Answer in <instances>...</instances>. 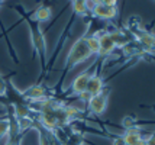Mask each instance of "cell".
Returning <instances> with one entry per match:
<instances>
[{"label": "cell", "mask_w": 155, "mask_h": 145, "mask_svg": "<svg viewBox=\"0 0 155 145\" xmlns=\"http://www.w3.org/2000/svg\"><path fill=\"white\" fill-rule=\"evenodd\" d=\"M91 57V52L87 48V42H86V36H81L80 39H77L73 45V48L70 49L65 60V68L71 70L74 68L77 64H81L86 60H88Z\"/></svg>", "instance_id": "obj_1"}, {"label": "cell", "mask_w": 155, "mask_h": 145, "mask_svg": "<svg viewBox=\"0 0 155 145\" xmlns=\"http://www.w3.org/2000/svg\"><path fill=\"white\" fill-rule=\"evenodd\" d=\"M107 97H109V90L107 89H104L100 94H97V96H91L90 102L87 103L90 113H93L96 116L103 115L104 110H106V107H107Z\"/></svg>", "instance_id": "obj_2"}, {"label": "cell", "mask_w": 155, "mask_h": 145, "mask_svg": "<svg viewBox=\"0 0 155 145\" xmlns=\"http://www.w3.org/2000/svg\"><path fill=\"white\" fill-rule=\"evenodd\" d=\"M91 15L97 18V19H101V21H112L115 19L116 15H117V7L116 6H106V5H96L91 10Z\"/></svg>", "instance_id": "obj_3"}, {"label": "cell", "mask_w": 155, "mask_h": 145, "mask_svg": "<svg viewBox=\"0 0 155 145\" xmlns=\"http://www.w3.org/2000/svg\"><path fill=\"white\" fill-rule=\"evenodd\" d=\"M100 32L101 34H96V36L99 38V42H100V54L99 55H110L116 48L115 42L107 31H100Z\"/></svg>", "instance_id": "obj_4"}, {"label": "cell", "mask_w": 155, "mask_h": 145, "mask_svg": "<svg viewBox=\"0 0 155 145\" xmlns=\"http://www.w3.org/2000/svg\"><path fill=\"white\" fill-rule=\"evenodd\" d=\"M90 77H91L90 71H84V73L78 74L74 78L73 84H71V91L74 94H77V96H80L81 93H84L87 90V83H88V80H90Z\"/></svg>", "instance_id": "obj_5"}, {"label": "cell", "mask_w": 155, "mask_h": 145, "mask_svg": "<svg viewBox=\"0 0 155 145\" xmlns=\"http://www.w3.org/2000/svg\"><path fill=\"white\" fill-rule=\"evenodd\" d=\"M122 138L126 142V145H139L143 141V135H142V131L136 125L134 128L125 129V133L122 135Z\"/></svg>", "instance_id": "obj_6"}, {"label": "cell", "mask_w": 155, "mask_h": 145, "mask_svg": "<svg viewBox=\"0 0 155 145\" xmlns=\"http://www.w3.org/2000/svg\"><path fill=\"white\" fill-rule=\"evenodd\" d=\"M104 90V83H103V80H101V77L99 74H91L90 77V80H88L87 83V93H90L91 96H97V94H100L101 91Z\"/></svg>", "instance_id": "obj_7"}, {"label": "cell", "mask_w": 155, "mask_h": 145, "mask_svg": "<svg viewBox=\"0 0 155 145\" xmlns=\"http://www.w3.org/2000/svg\"><path fill=\"white\" fill-rule=\"evenodd\" d=\"M32 42H34L35 49L41 54V57L45 55L47 52V47H45V38L38 28H32Z\"/></svg>", "instance_id": "obj_8"}, {"label": "cell", "mask_w": 155, "mask_h": 145, "mask_svg": "<svg viewBox=\"0 0 155 145\" xmlns=\"http://www.w3.org/2000/svg\"><path fill=\"white\" fill-rule=\"evenodd\" d=\"M45 94H47V90L42 86H32L25 91V99H29V100H34V102H39L42 99H45Z\"/></svg>", "instance_id": "obj_9"}, {"label": "cell", "mask_w": 155, "mask_h": 145, "mask_svg": "<svg viewBox=\"0 0 155 145\" xmlns=\"http://www.w3.org/2000/svg\"><path fill=\"white\" fill-rule=\"evenodd\" d=\"M136 38L143 48L147 49H154L155 48V35L149 34V32H143V31H135Z\"/></svg>", "instance_id": "obj_10"}, {"label": "cell", "mask_w": 155, "mask_h": 145, "mask_svg": "<svg viewBox=\"0 0 155 145\" xmlns=\"http://www.w3.org/2000/svg\"><path fill=\"white\" fill-rule=\"evenodd\" d=\"M109 34H110V36H112V39H113L116 47H126L129 44V39H128V36H126V34L119 31V29H115V31H112Z\"/></svg>", "instance_id": "obj_11"}, {"label": "cell", "mask_w": 155, "mask_h": 145, "mask_svg": "<svg viewBox=\"0 0 155 145\" xmlns=\"http://www.w3.org/2000/svg\"><path fill=\"white\" fill-rule=\"evenodd\" d=\"M86 42H87V48L91 52V55H99L100 54V42H99V38L96 35L86 36Z\"/></svg>", "instance_id": "obj_12"}, {"label": "cell", "mask_w": 155, "mask_h": 145, "mask_svg": "<svg viewBox=\"0 0 155 145\" xmlns=\"http://www.w3.org/2000/svg\"><path fill=\"white\" fill-rule=\"evenodd\" d=\"M51 16H52V10L48 6H39L35 12V19L38 22H47L51 19Z\"/></svg>", "instance_id": "obj_13"}, {"label": "cell", "mask_w": 155, "mask_h": 145, "mask_svg": "<svg viewBox=\"0 0 155 145\" xmlns=\"http://www.w3.org/2000/svg\"><path fill=\"white\" fill-rule=\"evenodd\" d=\"M73 9H74L75 15H86L88 12L87 6H86V0H73Z\"/></svg>", "instance_id": "obj_14"}, {"label": "cell", "mask_w": 155, "mask_h": 145, "mask_svg": "<svg viewBox=\"0 0 155 145\" xmlns=\"http://www.w3.org/2000/svg\"><path fill=\"white\" fill-rule=\"evenodd\" d=\"M29 107H28L26 104H16L15 106V113H16V116L19 117H29Z\"/></svg>", "instance_id": "obj_15"}, {"label": "cell", "mask_w": 155, "mask_h": 145, "mask_svg": "<svg viewBox=\"0 0 155 145\" xmlns=\"http://www.w3.org/2000/svg\"><path fill=\"white\" fill-rule=\"evenodd\" d=\"M10 135V122L6 119H0V138Z\"/></svg>", "instance_id": "obj_16"}, {"label": "cell", "mask_w": 155, "mask_h": 145, "mask_svg": "<svg viewBox=\"0 0 155 145\" xmlns=\"http://www.w3.org/2000/svg\"><path fill=\"white\" fill-rule=\"evenodd\" d=\"M18 129L19 131H25V129H28V128H31L32 125H34V122L29 119V117H20L19 120H18Z\"/></svg>", "instance_id": "obj_17"}, {"label": "cell", "mask_w": 155, "mask_h": 145, "mask_svg": "<svg viewBox=\"0 0 155 145\" xmlns=\"http://www.w3.org/2000/svg\"><path fill=\"white\" fill-rule=\"evenodd\" d=\"M120 125L125 128V129H129V128H134V126H136V119L134 116H125L123 119H122Z\"/></svg>", "instance_id": "obj_18"}, {"label": "cell", "mask_w": 155, "mask_h": 145, "mask_svg": "<svg viewBox=\"0 0 155 145\" xmlns=\"http://www.w3.org/2000/svg\"><path fill=\"white\" fill-rule=\"evenodd\" d=\"M112 145H126V142L123 141L122 135H117V137H115L112 139Z\"/></svg>", "instance_id": "obj_19"}, {"label": "cell", "mask_w": 155, "mask_h": 145, "mask_svg": "<svg viewBox=\"0 0 155 145\" xmlns=\"http://www.w3.org/2000/svg\"><path fill=\"white\" fill-rule=\"evenodd\" d=\"M7 91V87H6V83H5V80L0 77V96H5Z\"/></svg>", "instance_id": "obj_20"}, {"label": "cell", "mask_w": 155, "mask_h": 145, "mask_svg": "<svg viewBox=\"0 0 155 145\" xmlns=\"http://www.w3.org/2000/svg\"><path fill=\"white\" fill-rule=\"evenodd\" d=\"M145 145H155V132L151 133L148 138H145Z\"/></svg>", "instance_id": "obj_21"}, {"label": "cell", "mask_w": 155, "mask_h": 145, "mask_svg": "<svg viewBox=\"0 0 155 145\" xmlns=\"http://www.w3.org/2000/svg\"><path fill=\"white\" fill-rule=\"evenodd\" d=\"M101 5H106V6H116L117 5V0H100Z\"/></svg>", "instance_id": "obj_22"}, {"label": "cell", "mask_w": 155, "mask_h": 145, "mask_svg": "<svg viewBox=\"0 0 155 145\" xmlns=\"http://www.w3.org/2000/svg\"><path fill=\"white\" fill-rule=\"evenodd\" d=\"M39 142H41V145H49L48 138L45 137V135H42V133H41V137H39Z\"/></svg>", "instance_id": "obj_23"}, {"label": "cell", "mask_w": 155, "mask_h": 145, "mask_svg": "<svg viewBox=\"0 0 155 145\" xmlns=\"http://www.w3.org/2000/svg\"><path fill=\"white\" fill-rule=\"evenodd\" d=\"M5 145H19V144H18V142H15L13 139H9V141L5 142Z\"/></svg>", "instance_id": "obj_24"}, {"label": "cell", "mask_w": 155, "mask_h": 145, "mask_svg": "<svg viewBox=\"0 0 155 145\" xmlns=\"http://www.w3.org/2000/svg\"><path fill=\"white\" fill-rule=\"evenodd\" d=\"M0 2H2V0H0Z\"/></svg>", "instance_id": "obj_25"}]
</instances>
